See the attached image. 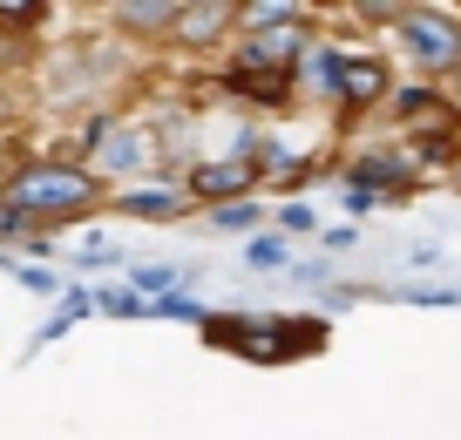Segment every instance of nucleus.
Masks as SVG:
<instances>
[{
    "instance_id": "1",
    "label": "nucleus",
    "mask_w": 461,
    "mask_h": 440,
    "mask_svg": "<svg viewBox=\"0 0 461 440\" xmlns=\"http://www.w3.org/2000/svg\"><path fill=\"white\" fill-rule=\"evenodd\" d=\"M95 197V176L75 170V163H41V170H21L7 184V211L21 217H61V211H82Z\"/></svg>"
},
{
    "instance_id": "2",
    "label": "nucleus",
    "mask_w": 461,
    "mask_h": 440,
    "mask_svg": "<svg viewBox=\"0 0 461 440\" xmlns=\"http://www.w3.org/2000/svg\"><path fill=\"white\" fill-rule=\"evenodd\" d=\"M401 34L407 48H414V61H428V68H461V28L441 14H401Z\"/></svg>"
},
{
    "instance_id": "3",
    "label": "nucleus",
    "mask_w": 461,
    "mask_h": 440,
    "mask_svg": "<svg viewBox=\"0 0 461 440\" xmlns=\"http://www.w3.org/2000/svg\"><path fill=\"white\" fill-rule=\"evenodd\" d=\"M299 55H305L299 34L272 28V34H258V41L238 48V75H292V61H299Z\"/></svg>"
},
{
    "instance_id": "4",
    "label": "nucleus",
    "mask_w": 461,
    "mask_h": 440,
    "mask_svg": "<svg viewBox=\"0 0 461 440\" xmlns=\"http://www.w3.org/2000/svg\"><path fill=\"white\" fill-rule=\"evenodd\" d=\"M332 88H339L346 102H374L380 88H387V68H380V61H339V75H332Z\"/></svg>"
},
{
    "instance_id": "5",
    "label": "nucleus",
    "mask_w": 461,
    "mask_h": 440,
    "mask_svg": "<svg viewBox=\"0 0 461 440\" xmlns=\"http://www.w3.org/2000/svg\"><path fill=\"white\" fill-rule=\"evenodd\" d=\"M245 184H251V163H203V170L190 176L197 197H230V190H245Z\"/></svg>"
},
{
    "instance_id": "6",
    "label": "nucleus",
    "mask_w": 461,
    "mask_h": 440,
    "mask_svg": "<svg viewBox=\"0 0 461 440\" xmlns=\"http://www.w3.org/2000/svg\"><path fill=\"white\" fill-rule=\"evenodd\" d=\"M224 21H230L224 0H203V7H184V14H176V28H184V41H211Z\"/></svg>"
},
{
    "instance_id": "7",
    "label": "nucleus",
    "mask_w": 461,
    "mask_h": 440,
    "mask_svg": "<svg viewBox=\"0 0 461 440\" xmlns=\"http://www.w3.org/2000/svg\"><path fill=\"white\" fill-rule=\"evenodd\" d=\"M122 211H130V217H176V211H184V197H176V190H163V184H149V190H130V197H122Z\"/></svg>"
},
{
    "instance_id": "8",
    "label": "nucleus",
    "mask_w": 461,
    "mask_h": 440,
    "mask_svg": "<svg viewBox=\"0 0 461 440\" xmlns=\"http://www.w3.org/2000/svg\"><path fill=\"white\" fill-rule=\"evenodd\" d=\"M102 170H136L143 163V136H109V149H95Z\"/></svg>"
},
{
    "instance_id": "9",
    "label": "nucleus",
    "mask_w": 461,
    "mask_h": 440,
    "mask_svg": "<svg viewBox=\"0 0 461 440\" xmlns=\"http://www.w3.org/2000/svg\"><path fill=\"white\" fill-rule=\"evenodd\" d=\"M176 14H184V7H122V28H136V34H149V28H176Z\"/></svg>"
},
{
    "instance_id": "10",
    "label": "nucleus",
    "mask_w": 461,
    "mask_h": 440,
    "mask_svg": "<svg viewBox=\"0 0 461 440\" xmlns=\"http://www.w3.org/2000/svg\"><path fill=\"white\" fill-rule=\"evenodd\" d=\"M292 21H299V7H285V0H265V7H251V14H245V28L272 34V28H292Z\"/></svg>"
},
{
    "instance_id": "11",
    "label": "nucleus",
    "mask_w": 461,
    "mask_h": 440,
    "mask_svg": "<svg viewBox=\"0 0 461 440\" xmlns=\"http://www.w3.org/2000/svg\"><path fill=\"white\" fill-rule=\"evenodd\" d=\"M238 82H245V95H258V102H278L292 88V75H238Z\"/></svg>"
},
{
    "instance_id": "12",
    "label": "nucleus",
    "mask_w": 461,
    "mask_h": 440,
    "mask_svg": "<svg viewBox=\"0 0 461 440\" xmlns=\"http://www.w3.org/2000/svg\"><path fill=\"white\" fill-rule=\"evenodd\" d=\"M34 14H41L34 0H0V28H28Z\"/></svg>"
},
{
    "instance_id": "13",
    "label": "nucleus",
    "mask_w": 461,
    "mask_h": 440,
    "mask_svg": "<svg viewBox=\"0 0 461 440\" xmlns=\"http://www.w3.org/2000/svg\"><path fill=\"white\" fill-rule=\"evenodd\" d=\"M278 257H285V251H278L272 238H258V244H251V265H278Z\"/></svg>"
},
{
    "instance_id": "14",
    "label": "nucleus",
    "mask_w": 461,
    "mask_h": 440,
    "mask_svg": "<svg viewBox=\"0 0 461 440\" xmlns=\"http://www.w3.org/2000/svg\"><path fill=\"white\" fill-rule=\"evenodd\" d=\"M7 115H14V102H7V95H0V122H7Z\"/></svg>"
},
{
    "instance_id": "15",
    "label": "nucleus",
    "mask_w": 461,
    "mask_h": 440,
    "mask_svg": "<svg viewBox=\"0 0 461 440\" xmlns=\"http://www.w3.org/2000/svg\"><path fill=\"white\" fill-rule=\"evenodd\" d=\"M455 95H461V68H455Z\"/></svg>"
}]
</instances>
